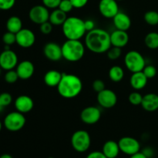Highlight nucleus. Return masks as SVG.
Returning <instances> with one entry per match:
<instances>
[{"label":"nucleus","mask_w":158,"mask_h":158,"mask_svg":"<svg viewBox=\"0 0 158 158\" xmlns=\"http://www.w3.org/2000/svg\"><path fill=\"white\" fill-rule=\"evenodd\" d=\"M85 45L90 52L97 54L104 53L112 46L110 34L104 29L95 28L86 32Z\"/></svg>","instance_id":"nucleus-1"},{"label":"nucleus","mask_w":158,"mask_h":158,"mask_svg":"<svg viewBox=\"0 0 158 158\" xmlns=\"http://www.w3.org/2000/svg\"><path fill=\"white\" fill-rule=\"evenodd\" d=\"M83 89L81 79L74 74L63 73L62 79L57 86V91L65 99L77 97Z\"/></svg>","instance_id":"nucleus-2"},{"label":"nucleus","mask_w":158,"mask_h":158,"mask_svg":"<svg viewBox=\"0 0 158 158\" xmlns=\"http://www.w3.org/2000/svg\"><path fill=\"white\" fill-rule=\"evenodd\" d=\"M62 31L66 40H80L86 33L84 20L77 16L68 17L62 26Z\"/></svg>","instance_id":"nucleus-3"},{"label":"nucleus","mask_w":158,"mask_h":158,"mask_svg":"<svg viewBox=\"0 0 158 158\" xmlns=\"http://www.w3.org/2000/svg\"><path fill=\"white\" fill-rule=\"evenodd\" d=\"M63 58L66 61L76 63L82 60L85 54V46L80 40H66L62 45Z\"/></svg>","instance_id":"nucleus-4"},{"label":"nucleus","mask_w":158,"mask_h":158,"mask_svg":"<svg viewBox=\"0 0 158 158\" xmlns=\"http://www.w3.org/2000/svg\"><path fill=\"white\" fill-rule=\"evenodd\" d=\"M71 145L77 152L84 153L89 150L91 138L89 133L84 130H79L74 132L71 137Z\"/></svg>","instance_id":"nucleus-5"},{"label":"nucleus","mask_w":158,"mask_h":158,"mask_svg":"<svg viewBox=\"0 0 158 158\" xmlns=\"http://www.w3.org/2000/svg\"><path fill=\"white\" fill-rule=\"evenodd\" d=\"M124 64L127 69L131 73H137L143 71L146 66V62L141 53L136 50H131L125 55Z\"/></svg>","instance_id":"nucleus-6"},{"label":"nucleus","mask_w":158,"mask_h":158,"mask_svg":"<svg viewBox=\"0 0 158 158\" xmlns=\"http://www.w3.org/2000/svg\"><path fill=\"white\" fill-rule=\"evenodd\" d=\"M26 119L23 114L19 111H14L8 114L3 121L5 127L9 131L16 132L24 127Z\"/></svg>","instance_id":"nucleus-7"},{"label":"nucleus","mask_w":158,"mask_h":158,"mask_svg":"<svg viewBox=\"0 0 158 158\" xmlns=\"http://www.w3.org/2000/svg\"><path fill=\"white\" fill-rule=\"evenodd\" d=\"M120 152L127 155H134L140 151V143L137 139L131 137H123L118 141Z\"/></svg>","instance_id":"nucleus-8"},{"label":"nucleus","mask_w":158,"mask_h":158,"mask_svg":"<svg viewBox=\"0 0 158 158\" xmlns=\"http://www.w3.org/2000/svg\"><path fill=\"white\" fill-rule=\"evenodd\" d=\"M50 12L49 9L43 5H36L31 8L29 12V18L33 23L41 25L49 21Z\"/></svg>","instance_id":"nucleus-9"},{"label":"nucleus","mask_w":158,"mask_h":158,"mask_svg":"<svg viewBox=\"0 0 158 158\" xmlns=\"http://www.w3.org/2000/svg\"><path fill=\"white\" fill-rule=\"evenodd\" d=\"M99 11L104 18L113 19L120 11L117 0H100Z\"/></svg>","instance_id":"nucleus-10"},{"label":"nucleus","mask_w":158,"mask_h":158,"mask_svg":"<svg viewBox=\"0 0 158 158\" xmlns=\"http://www.w3.org/2000/svg\"><path fill=\"white\" fill-rule=\"evenodd\" d=\"M97 102L103 108L110 109L117 104V96L112 89H104L97 94Z\"/></svg>","instance_id":"nucleus-11"},{"label":"nucleus","mask_w":158,"mask_h":158,"mask_svg":"<svg viewBox=\"0 0 158 158\" xmlns=\"http://www.w3.org/2000/svg\"><path fill=\"white\" fill-rule=\"evenodd\" d=\"M18 65V56L14 51L5 49L0 54V66L5 70H11Z\"/></svg>","instance_id":"nucleus-12"},{"label":"nucleus","mask_w":158,"mask_h":158,"mask_svg":"<svg viewBox=\"0 0 158 158\" xmlns=\"http://www.w3.org/2000/svg\"><path fill=\"white\" fill-rule=\"evenodd\" d=\"M101 117V111L97 106L85 107L80 113V119L83 123L88 125L97 123Z\"/></svg>","instance_id":"nucleus-13"},{"label":"nucleus","mask_w":158,"mask_h":158,"mask_svg":"<svg viewBox=\"0 0 158 158\" xmlns=\"http://www.w3.org/2000/svg\"><path fill=\"white\" fill-rule=\"evenodd\" d=\"M16 43L23 48H29L35 42V35L32 30L29 29H22L16 34Z\"/></svg>","instance_id":"nucleus-14"},{"label":"nucleus","mask_w":158,"mask_h":158,"mask_svg":"<svg viewBox=\"0 0 158 158\" xmlns=\"http://www.w3.org/2000/svg\"><path fill=\"white\" fill-rule=\"evenodd\" d=\"M43 53L49 60L52 62L60 61L63 58L62 46L54 42L47 43L43 47Z\"/></svg>","instance_id":"nucleus-15"},{"label":"nucleus","mask_w":158,"mask_h":158,"mask_svg":"<svg viewBox=\"0 0 158 158\" xmlns=\"http://www.w3.org/2000/svg\"><path fill=\"white\" fill-rule=\"evenodd\" d=\"M15 70L19 79L26 80H29L32 77L35 72V67L33 63L29 60H23L17 65Z\"/></svg>","instance_id":"nucleus-16"},{"label":"nucleus","mask_w":158,"mask_h":158,"mask_svg":"<svg viewBox=\"0 0 158 158\" xmlns=\"http://www.w3.org/2000/svg\"><path fill=\"white\" fill-rule=\"evenodd\" d=\"M129 35L127 31L116 29L110 34V42L112 46L123 48L129 43Z\"/></svg>","instance_id":"nucleus-17"},{"label":"nucleus","mask_w":158,"mask_h":158,"mask_svg":"<svg viewBox=\"0 0 158 158\" xmlns=\"http://www.w3.org/2000/svg\"><path fill=\"white\" fill-rule=\"evenodd\" d=\"M34 106V102L30 97L27 95H21L15 100V107L17 111L22 114L30 112Z\"/></svg>","instance_id":"nucleus-18"},{"label":"nucleus","mask_w":158,"mask_h":158,"mask_svg":"<svg viewBox=\"0 0 158 158\" xmlns=\"http://www.w3.org/2000/svg\"><path fill=\"white\" fill-rule=\"evenodd\" d=\"M113 23L117 29L127 31L131 26V19L127 14L119 12L113 18Z\"/></svg>","instance_id":"nucleus-19"},{"label":"nucleus","mask_w":158,"mask_h":158,"mask_svg":"<svg viewBox=\"0 0 158 158\" xmlns=\"http://www.w3.org/2000/svg\"><path fill=\"white\" fill-rule=\"evenodd\" d=\"M141 106L148 112H154L158 110V95L153 93L146 94L143 97Z\"/></svg>","instance_id":"nucleus-20"},{"label":"nucleus","mask_w":158,"mask_h":158,"mask_svg":"<svg viewBox=\"0 0 158 158\" xmlns=\"http://www.w3.org/2000/svg\"><path fill=\"white\" fill-rule=\"evenodd\" d=\"M148 80V77L144 75L143 71H140V72L133 73L130 80V83L134 89L140 90L147 86Z\"/></svg>","instance_id":"nucleus-21"},{"label":"nucleus","mask_w":158,"mask_h":158,"mask_svg":"<svg viewBox=\"0 0 158 158\" xmlns=\"http://www.w3.org/2000/svg\"><path fill=\"white\" fill-rule=\"evenodd\" d=\"M102 152L107 158H117L120 152L118 142L114 140H107L102 148Z\"/></svg>","instance_id":"nucleus-22"},{"label":"nucleus","mask_w":158,"mask_h":158,"mask_svg":"<svg viewBox=\"0 0 158 158\" xmlns=\"http://www.w3.org/2000/svg\"><path fill=\"white\" fill-rule=\"evenodd\" d=\"M63 73L55 69L47 71L44 75V83L49 87H57L62 79Z\"/></svg>","instance_id":"nucleus-23"},{"label":"nucleus","mask_w":158,"mask_h":158,"mask_svg":"<svg viewBox=\"0 0 158 158\" xmlns=\"http://www.w3.org/2000/svg\"><path fill=\"white\" fill-rule=\"evenodd\" d=\"M67 18V14L57 8V9H53L52 12H50L49 21L52 23V26H63Z\"/></svg>","instance_id":"nucleus-24"},{"label":"nucleus","mask_w":158,"mask_h":158,"mask_svg":"<svg viewBox=\"0 0 158 158\" xmlns=\"http://www.w3.org/2000/svg\"><path fill=\"white\" fill-rule=\"evenodd\" d=\"M6 29L9 32L16 34L23 29V22L21 19L16 15L11 16L6 22Z\"/></svg>","instance_id":"nucleus-25"},{"label":"nucleus","mask_w":158,"mask_h":158,"mask_svg":"<svg viewBox=\"0 0 158 158\" xmlns=\"http://www.w3.org/2000/svg\"><path fill=\"white\" fill-rule=\"evenodd\" d=\"M108 75L110 80H112L114 83H118L121 81L124 77V71L121 66L116 65V66H113L110 69Z\"/></svg>","instance_id":"nucleus-26"},{"label":"nucleus","mask_w":158,"mask_h":158,"mask_svg":"<svg viewBox=\"0 0 158 158\" xmlns=\"http://www.w3.org/2000/svg\"><path fill=\"white\" fill-rule=\"evenodd\" d=\"M144 43L150 49H158V32H151L147 34L144 38Z\"/></svg>","instance_id":"nucleus-27"},{"label":"nucleus","mask_w":158,"mask_h":158,"mask_svg":"<svg viewBox=\"0 0 158 158\" xmlns=\"http://www.w3.org/2000/svg\"><path fill=\"white\" fill-rule=\"evenodd\" d=\"M143 19L145 23L150 26H154L158 25V12L156 11L151 10L147 12L144 14Z\"/></svg>","instance_id":"nucleus-28"},{"label":"nucleus","mask_w":158,"mask_h":158,"mask_svg":"<svg viewBox=\"0 0 158 158\" xmlns=\"http://www.w3.org/2000/svg\"><path fill=\"white\" fill-rule=\"evenodd\" d=\"M122 54L121 48L116 47V46H111L106 52V55L109 60H117L120 57Z\"/></svg>","instance_id":"nucleus-29"},{"label":"nucleus","mask_w":158,"mask_h":158,"mask_svg":"<svg viewBox=\"0 0 158 158\" xmlns=\"http://www.w3.org/2000/svg\"><path fill=\"white\" fill-rule=\"evenodd\" d=\"M143 97V96L139 92H133L129 95L128 100L130 103L134 106H139L141 105Z\"/></svg>","instance_id":"nucleus-30"},{"label":"nucleus","mask_w":158,"mask_h":158,"mask_svg":"<svg viewBox=\"0 0 158 158\" xmlns=\"http://www.w3.org/2000/svg\"><path fill=\"white\" fill-rule=\"evenodd\" d=\"M2 41L6 46H11L16 43V35L13 32H11L7 31V32L3 35Z\"/></svg>","instance_id":"nucleus-31"},{"label":"nucleus","mask_w":158,"mask_h":158,"mask_svg":"<svg viewBox=\"0 0 158 158\" xmlns=\"http://www.w3.org/2000/svg\"><path fill=\"white\" fill-rule=\"evenodd\" d=\"M19 79L18 73H17L16 70L14 69H11V70H8L6 73L5 74V80L8 83H14Z\"/></svg>","instance_id":"nucleus-32"},{"label":"nucleus","mask_w":158,"mask_h":158,"mask_svg":"<svg viewBox=\"0 0 158 158\" xmlns=\"http://www.w3.org/2000/svg\"><path fill=\"white\" fill-rule=\"evenodd\" d=\"M143 73L148 79H152L157 75V69L153 65H146L143 68Z\"/></svg>","instance_id":"nucleus-33"},{"label":"nucleus","mask_w":158,"mask_h":158,"mask_svg":"<svg viewBox=\"0 0 158 158\" xmlns=\"http://www.w3.org/2000/svg\"><path fill=\"white\" fill-rule=\"evenodd\" d=\"M58 9L67 14L72 11V9H73V6L70 0H61Z\"/></svg>","instance_id":"nucleus-34"},{"label":"nucleus","mask_w":158,"mask_h":158,"mask_svg":"<svg viewBox=\"0 0 158 158\" xmlns=\"http://www.w3.org/2000/svg\"><path fill=\"white\" fill-rule=\"evenodd\" d=\"M12 101V97L9 93H2L0 94V103L3 106H7L11 104Z\"/></svg>","instance_id":"nucleus-35"},{"label":"nucleus","mask_w":158,"mask_h":158,"mask_svg":"<svg viewBox=\"0 0 158 158\" xmlns=\"http://www.w3.org/2000/svg\"><path fill=\"white\" fill-rule=\"evenodd\" d=\"M52 27H53V26H52V24L49 21H47L46 23H43L41 25H40V32L43 34H44V35L50 34L51 32L52 31Z\"/></svg>","instance_id":"nucleus-36"},{"label":"nucleus","mask_w":158,"mask_h":158,"mask_svg":"<svg viewBox=\"0 0 158 158\" xmlns=\"http://www.w3.org/2000/svg\"><path fill=\"white\" fill-rule=\"evenodd\" d=\"M93 89L95 91L96 93H100L102 90H103L104 89H106V86H105V83L102 80L100 79H97V80H94V83L92 84Z\"/></svg>","instance_id":"nucleus-37"},{"label":"nucleus","mask_w":158,"mask_h":158,"mask_svg":"<svg viewBox=\"0 0 158 158\" xmlns=\"http://www.w3.org/2000/svg\"><path fill=\"white\" fill-rule=\"evenodd\" d=\"M42 2H43V6H45L49 9H55L59 7L61 0H42Z\"/></svg>","instance_id":"nucleus-38"},{"label":"nucleus","mask_w":158,"mask_h":158,"mask_svg":"<svg viewBox=\"0 0 158 158\" xmlns=\"http://www.w3.org/2000/svg\"><path fill=\"white\" fill-rule=\"evenodd\" d=\"M15 3V0H0V10H9L12 9Z\"/></svg>","instance_id":"nucleus-39"},{"label":"nucleus","mask_w":158,"mask_h":158,"mask_svg":"<svg viewBox=\"0 0 158 158\" xmlns=\"http://www.w3.org/2000/svg\"><path fill=\"white\" fill-rule=\"evenodd\" d=\"M89 0H70L73 8L75 9H81L83 8L88 3Z\"/></svg>","instance_id":"nucleus-40"},{"label":"nucleus","mask_w":158,"mask_h":158,"mask_svg":"<svg viewBox=\"0 0 158 158\" xmlns=\"http://www.w3.org/2000/svg\"><path fill=\"white\" fill-rule=\"evenodd\" d=\"M86 158H107L102 151H93L89 153Z\"/></svg>","instance_id":"nucleus-41"},{"label":"nucleus","mask_w":158,"mask_h":158,"mask_svg":"<svg viewBox=\"0 0 158 158\" xmlns=\"http://www.w3.org/2000/svg\"><path fill=\"white\" fill-rule=\"evenodd\" d=\"M85 28H86V32H89V31L93 30L95 29V23L91 19H86L84 20Z\"/></svg>","instance_id":"nucleus-42"},{"label":"nucleus","mask_w":158,"mask_h":158,"mask_svg":"<svg viewBox=\"0 0 158 158\" xmlns=\"http://www.w3.org/2000/svg\"><path fill=\"white\" fill-rule=\"evenodd\" d=\"M130 158H148V157H147L143 152H140H140L137 153V154H134V155H131Z\"/></svg>","instance_id":"nucleus-43"},{"label":"nucleus","mask_w":158,"mask_h":158,"mask_svg":"<svg viewBox=\"0 0 158 158\" xmlns=\"http://www.w3.org/2000/svg\"><path fill=\"white\" fill-rule=\"evenodd\" d=\"M0 158H12V157L10 155V154H2V155L0 156Z\"/></svg>","instance_id":"nucleus-44"},{"label":"nucleus","mask_w":158,"mask_h":158,"mask_svg":"<svg viewBox=\"0 0 158 158\" xmlns=\"http://www.w3.org/2000/svg\"><path fill=\"white\" fill-rule=\"evenodd\" d=\"M4 108H5V106H3L1 104V103H0V113L3 110V109H4Z\"/></svg>","instance_id":"nucleus-45"},{"label":"nucleus","mask_w":158,"mask_h":158,"mask_svg":"<svg viewBox=\"0 0 158 158\" xmlns=\"http://www.w3.org/2000/svg\"><path fill=\"white\" fill-rule=\"evenodd\" d=\"M2 123L1 120H0V131H1V130H2Z\"/></svg>","instance_id":"nucleus-46"},{"label":"nucleus","mask_w":158,"mask_h":158,"mask_svg":"<svg viewBox=\"0 0 158 158\" xmlns=\"http://www.w3.org/2000/svg\"><path fill=\"white\" fill-rule=\"evenodd\" d=\"M1 69L2 68H1V66H0V74H1Z\"/></svg>","instance_id":"nucleus-47"},{"label":"nucleus","mask_w":158,"mask_h":158,"mask_svg":"<svg viewBox=\"0 0 158 158\" xmlns=\"http://www.w3.org/2000/svg\"><path fill=\"white\" fill-rule=\"evenodd\" d=\"M48 158H54V157H48Z\"/></svg>","instance_id":"nucleus-48"},{"label":"nucleus","mask_w":158,"mask_h":158,"mask_svg":"<svg viewBox=\"0 0 158 158\" xmlns=\"http://www.w3.org/2000/svg\"><path fill=\"white\" fill-rule=\"evenodd\" d=\"M117 1H122V0H117Z\"/></svg>","instance_id":"nucleus-49"}]
</instances>
